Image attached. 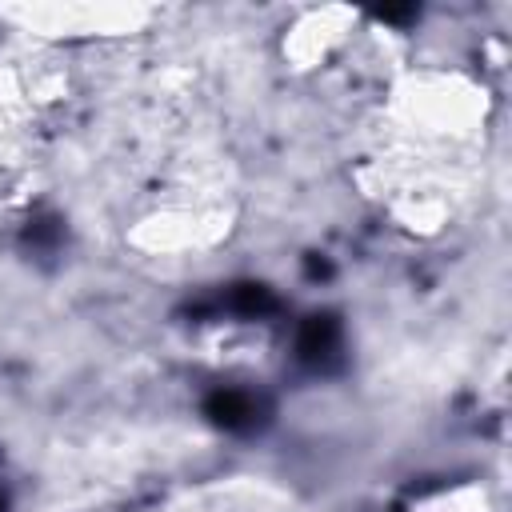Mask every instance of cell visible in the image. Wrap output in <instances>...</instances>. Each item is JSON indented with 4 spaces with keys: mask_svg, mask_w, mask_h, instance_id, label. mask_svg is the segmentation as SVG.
Listing matches in <instances>:
<instances>
[{
    "mask_svg": "<svg viewBox=\"0 0 512 512\" xmlns=\"http://www.w3.org/2000/svg\"><path fill=\"white\" fill-rule=\"evenodd\" d=\"M340 348H344V332L340 320L332 312H316L300 324L296 332V356L300 364H308L312 372H332L340 368Z\"/></svg>",
    "mask_w": 512,
    "mask_h": 512,
    "instance_id": "cell-1",
    "label": "cell"
},
{
    "mask_svg": "<svg viewBox=\"0 0 512 512\" xmlns=\"http://www.w3.org/2000/svg\"><path fill=\"white\" fill-rule=\"evenodd\" d=\"M204 416L224 432H252L264 420V400L244 388H216L204 400Z\"/></svg>",
    "mask_w": 512,
    "mask_h": 512,
    "instance_id": "cell-2",
    "label": "cell"
},
{
    "mask_svg": "<svg viewBox=\"0 0 512 512\" xmlns=\"http://www.w3.org/2000/svg\"><path fill=\"white\" fill-rule=\"evenodd\" d=\"M224 308L236 312V316H268L276 308V296L264 284H232Z\"/></svg>",
    "mask_w": 512,
    "mask_h": 512,
    "instance_id": "cell-3",
    "label": "cell"
},
{
    "mask_svg": "<svg viewBox=\"0 0 512 512\" xmlns=\"http://www.w3.org/2000/svg\"><path fill=\"white\" fill-rule=\"evenodd\" d=\"M24 240H28L32 248H56V244H60V220H56V216H36V220H28Z\"/></svg>",
    "mask_w": 512,
    "mask_h": 512,
    "instance_id": "cell-4",
    "label": "cell"
},
{
    "mask_svg": "<svg viewBox=\"0 0 512 512\" xmlns=\"http://www.w3.org/2000/svg\"><path fill=\"white\" fill-rule=\"evenodd\" d=\"M376 16L380 20H392V24H404V20H416V8H380Z\"/></svg>",
    "mask_w": 512,
    "mask_h": 512,
    "instance_id": "cell-5",
    "label": "cell"
},
{
    "mask_svg": "<svg viewBox=\"0 0 512 512\" xmlns=\"http://www.w3.org/2000/svg\"><path fill=\"white\" fill-rule=\"evenodd\" d=\"M332 268L324 264V260H316V256H308V276H328Z\"/></svg>",
    "mask_w": 512,
    "mask_h": 512,
    "instance_id": "cell-6",
    "label": "cell"
}]
</instances>
